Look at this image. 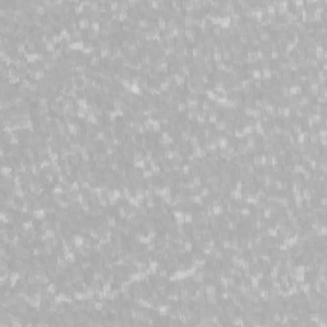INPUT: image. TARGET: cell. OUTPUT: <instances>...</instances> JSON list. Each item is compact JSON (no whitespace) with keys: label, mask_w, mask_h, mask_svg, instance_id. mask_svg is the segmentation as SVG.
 Segmentation results:
<instances>
[{"label":"cell","mask_w":327,"mask_h":327,"mask_svg":"<svg viewBox=\"0 0 327 327\" xmlns=\"http://www.w3.org/2000/svg\"><path fill=\"white\" fill-rule=\"evenodd\" d=\"M109 27H110V31H111V32L118 33V32L121 31V23L119 22L116 18H114V19H111L109 22Z\"/></svg>","instance_id":"cell-1"},{"label":"cell","mask_w":327,"mask_h":327,"mask_svg":"<svg viewBox=\"0 0 327 327\" xmlns=\"http://www.w3.org/2000/svg\"><path fill=\"white\" fill-rule=\"evenodd\" d=\"M120 317L121 320H128V318L132 317V309L127 308V307H121L120 308Z\"/></svg>","instance_id":"cell-2"},{"label":"cell","mask_w":327,"mask_h":327,"mask_svg":"<svg viewBox=\"0 0 327 327\" xmlns=\"http://www.w3.org/2000/svg\"><path fill=\"white\" fill-rule=\"evenodd\" d=\"M17 305H18V311H19L20 314H27L28 313V304L26 302L22 300V302H19Z\"/></svg>","instance_id":"cell-3"},{"label":"cell","mask_w":327,"mask_h":327,"mask_svg":"<svg viewBox=\"0 0 327 327\" xmlns=\"http://www.w3.org/2000/svg\"><path fill=\"white\" fill-rule=\"evenodd\" d=\"M69 162L72 164L73 166H77L78 164H81V156H79L78 153H77V155H72V156H69Z\"/></svg>","instance_id":"cell-4"},{"label":"cell","mask_w":327,"mask_h":327,"mask_svg":"<svg viewBox=\"0 0 327 327\" xmlns=\"http://www.w3.org/2000/svg\"><path fill=\"white\" fill-rule=\"evenodd\" d=\"M242 92H243L242 95H243L244 97H251L252 93H253V88H252L251 86H247V87H243Z\"/></svg>","instance_id":"cell-5"},{"label":"cell","mask_w":327,"mask_h":327,"mask_svg":"<svg viewBox=\"0 0 327 327\" xmlns=\"http://www.w3.org/2000/svg\"><path fill=\"white\" fill-rule=\"evenodd\" d=\"M221 32H222V27L220 25H216V26H213V28H212V35L213 36H217V37H221Z\"/></svg>","instance_id":"cell-6"},{"label":"cell","mask_w":327,"mask_h":327,"mask_svg":"<svg viewBox=\"0 0 327 327\" xmlns=\"http://www.w3.org/2000/svg\"><path fill=\"white\" fill-rule=\"evenodd\" d=\"M189 174H191L193 178L200 176V166H191V168H189Z\"/></svg>","instance_id":"cell-7"},{"label":"cell","mask_w":327,"mask_h":327,"mask_svg":"<svg viewBox=\"0 0 327 327\" xmlns=\"http://www.w3.org/2000/svg\"><path fill=\"white\" fill-rule=\"evenodd\" d=\"M95 168L97 170H108V162H102V161H97L95 164Z\"/></svg>","instance_id":"cell-8"},{"label":"cell","mask_w":327,"mask_h":327,"mask_svg":"<svg viewBox=\"0 0 327 327\" xmlns=\"http://www.w3.org/2000/svg\"><path fill=\"white\" fill-rule=\"evenodd\" d=\"M70 270H72V273H81V272H83V267H82V264H78V263L70 267Z\"/></svg>","instance_id":"cell-9"},{"label":"cell","mask_w":327,"mask_h":327,"mask_svg":"<svg viewBox=\"0 0 327 327\" xmlns=\"http://www.w3.org/2000/svg\"><path fill=\"white\" fill-rule=\"evenodd\" d=\"M65 63H67V67H68V68H70V67H76V59L68 58L67 60H65Z\"/></svg>","instance_id":"cell-10"},{"label":"cell","mask_w":327,"mask_h":327,"mask_svg":"<svg viewBox=\"0 0 327 327\" xmlns=\"http://www.w3.org/2000/svg\"><path fill=\"white\" fill-rule=\"evenodd\" d=\"M91 159L93 160L95 162H97L100 160V152L99 151H95V152H92V155H91Z\"/></svg>","instance_id":"cell-11"}]
</instances>
